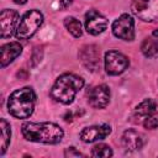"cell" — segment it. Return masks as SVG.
<instances>
[{"label": "cell", "instance_id": "obj_10", "mask_svg": "<svg viewBox=\"0 0 158 158\" xmlns=\"http://www.w3.org/2000/svg\"><path fill=\"white\" fill-rule=\"evenodd\" d=\"M20 15L16 10L5 9L0 14V36L1 38H9L12 36Z\"/></svg>", "mask_w": 158, "mask_h": 158}, {"label": "cell", "instance_id": "obj_21", "mask_svg": "<svg viewBox=\"0 0 158 158\" xmlns=\"http://www.w3.org/2000/svg\"><path fill=\"white\" fill-rule=\"evenodd\" d=\"M64 156L65 157H83V154L79 152V151H77L74 147H68V148H65V151H64Z\"/></svg>", "mask_w": 158, "mask_h": 158}, {"label": "cell", "instance_id": "obj_2", "mask_svg": "<svg viewBox=\"0 0 158 158\" xmlns=\"http://www.w3.org/2000/svg\"><path fill=\"white\" fill-rule=\"evenodd\" d=\"M36 104V94L32 88L25 86L12 91L7 100V111L15 118H28Z\"/></svg>", "mask_w": 158, "mask_h": 158}, {"label": "cell", "instance_id": "obj_9", "mask_svg": "<svg viewBox=\"0 0 158 158\" xmlns=\"http://www.w3.org/2000/svg\"><path fill=\"white\" fill-rule=\"evenodd\" d=\"M84 23H85V30L88 33H90L93 36H98L107 28L109 21L99 11L91 9L85 14V22Z\"/></svg>", "mask_w": 158, "mask_h": 158}, {"label": "cell", "instance_id": "obj_23", "mask_svg": "<svg viewBox=\"0 0 158 158\" xmlns=\"http://www.w3.org/2000/svg\"><path fill=\"white\" fill-rule=\"evenodd\" d=\"M58 2H59L60 9H67L69 5H72L73 0H58Z\"/></svg>", "mask_w": 158, "mask_h": 158}, {"label": "cell", "instance_id": "obj_6", "mask_svg": "<svg viewBox=\"0 0 158 158\" xmlns=\"http://www.w3.org/2000/svg\"><path fill=\"white\" fill-rule=\"evenodd\" d=\"M112 33L123 41L135 40V20L128 14H122L112 23Z\"/></svg>", "mask_w": 158, "mask_h": 158}, {"label": "cell", "instance_id": "obj_16", "mask_svg": "<svg viewBox=\"0 0 158 158\" xmlns=\"http://www.w3.org/2000/svg\"><path fill=\"white\" fill-rule=\"evenodd\" d=\"M0 128H1V138H0V144H1V147H0V154L2 156V154L6 152V149H7L9 144H10V139H11V126H10V123H9L5 118H1V120H0Z\"/></svg>", "mask_w": 158, "mask_h": 158}, {"label": "cell", "instance_id": "obj_13", "mask_svg": "<svg viewBox=\"0 0 158 158\" xmlns=\"http://www.w3.org/2000/svg\"><path fill=\"white\" fill-rule=\"evenodd\" d=\"M144 143H146L144 136L136 130L128 128L122 135V144H123L125 149H127L130 152L141 149L144 146Z\"/></svg>", "mask_w": 158, "mask_h": 158}, {"label": "cell", "instance_id": "obj_3", "mask_svg": "<svg viewBox=\"0 0 158 158\" xmlns=\"http://www.w3.org/2000/svg\"><path fill=\"white\" fill-rule=\"evenodd\" d=\"M84 86V79L73 73H64L58 77L51 89V98L62 104H72L77 93Z\"/></svg>", "mask_w": 158, "mask_h": 158}, {"label": "cell", "instance_id": "obj_5", "mask_svg": "<svg viewBox=\"0 0 158 158\" xmlns=\"http://www.w3.org/2000/svg\"><path fill=\"white\" fill-rule=\"evenodd\" d=\"M131 10L142 21L158 22V0H133Z\"/></svg>", "mask_w": 158, "mask_h": 158}, {"label": "cell", "instance_id": "obj_20", "mask_svg": "<svg viewBox=\"0 0 158 158\" xmlns=\"http://www.w3.org/2000/svg\"><path fill=\"white\" fill-rule=\"evenodd\" d=\"M143 126H144L147 130H154V128L158 127V118L154 117V116H148V117L144 118Z\"/></svg>", "mask_w": 158, "mask_h": 158}, {"label": "cell", "instance_id": "obj_17", "mask_svg": "<svg viewBox=\"0 0 158 158\" xmlns=\"http://www.w3.org/2000/svg\"><path fill=\"white\" fill-rule=\"evenodd\" d=\"M141 51L147 58H157L158 57V41L154 38H146L141 44Z\"/></svg>", "mask_w": 158, "mask_h": 158}, {"label": "cell", "instance_id": "obj_22", "mask_svg": "<svg viewBox=\"0 0 158 158\" xmlns=\"http://www.w3.org/2000/svg\"><path fill=\"white\" fill-rule=\"evenodd\" d=\"M38 53V48H36L35 51H33V54H32V67H35L40 60H41V57H42V52L40 53V54H37Z\"/></svg>", "mask_w": 158, "mask_h": 158}, {"label": "cell", "instance_id": "obj_8", "mask_svg": "<svg viewBox=\"0 0 158 158\" xmlns=\"http://www.w3.org/2000/svg\"><path fill=\"white\" fill-rule=\"evenodd\" d=\"M79 59L83 65L90 70L96 72L100 69V49L95 44H85L79 51Z\"/></svg>", "mask_w": 158, "mask_h": 158}, {"label": "cell", "instance_id": "obj_1", "mask_svg": "<svg viewBox=\"0 0 158 158\" xmlns=\"http://www.w3.org/2000/svg\"><path fill=\"white\" fill-rule=\"evenodd\" d=\"M21 132L25 139L46 144H57L64 136L63 130L53 122H25Z\"/></svg>", "mask_w": 158, "mask_h": 158}, {"label": "cell", "instance_id": "obj_11", "mask_svg": "<svg viewBox=\"0 0 158 158\" xmlns=\"http://www.w3.org/2000/svg\"><path fill=\"white\" fill-rule=\"evenodd\" d=\"M88 102L94 109H105L110 102V89L105 84L94 86L88 94Z\"/></svg>", "mask_w": 158, "mask_h": 158}, {"label": "cell", "instance_id": "obj_25", "mask_svg": "<svg viewBox=\"0 0 158 158\" xmlns=\"http://www.w3.org/2000/svg\"><path fill=\"white\" fill-rule=\"evenodd\" d=\"M153 36H154V37H156V38H158V28H157V30H154V31H153Z\"/></svg>", "mask_w": 158, "mask_h": 158}, {"label": "cell", "instance_id": "obj_18", "mask_svg": "<svg viewBox=\"0 0 158 158\" xmlns=\"http://www.w3.org/2000/svg\"><path fill=\"white\" fill-rule=\"evenodd\" d=\"M64 26H65V28L69 31V33H70L73 37H75V38L80 37V36L83 35V30H81V23H80V21L77 20L75 17H73V16H69V17H65V19H64Z\"/></svg>", "mask_w": 158, "mask_h": 158}, {"label": "cell", "instance_id": "obj_12", "mask_svg": "<svg viewBox=\"0 0 158 158\" xmlns=\"http://www.w3.org/2000/svg\"><path fill=\"white\" fill-rule=\"evenodd\" d=\"M111 133V127L110 125H95V126H89L85 127L80 131V139L85 143H93L99 139H104Z\"/></svg>", "mask_w": 158, "mask_h": 158}, {"label": "cell", "instance_id": "obj_15", "mask_svg": "<svg viewBox=\"0 0 158 158\" xmlns=\"http://www.w3.org/2000/svg\"><path fill=\"white\" fill-rule=\"evenodd\" d=\"M157 112V102L153 99H144L141 104H138L135 109V117L146 118L148 116H153Z\"/></svg>", "mask_w": 158, "mask_h": 158}, {"label": "cell", "instance_id": "obj_14", "mask_svg": "<svg viewBox=\"0 0 158 158\" xmlns=\"http://www.w3.org/2000/svg\"><path fill=\"white\" fill-rule=\"evenodd\" d=\"M22 52V46L19 42H10L1 46V68L9 65L14 59H16Z\"/></svg>", "mask_w": 158, "mask_h": 158}, {"label": "cell", "instance_id": "obj_24", "mask_svg": "<svg viewBox=\"0 0 158 158\" xmlns=\"http://www.w3.org/2000/svg\"><path fill=\"white\" fill-rule=\"evenodd\" d=\"M15 4H19V5H23V4H26L27 2V0H12Z\"/></svg>", "mask_w": 158, "mask_h": 158}, {"label": "cell", "instance_id": "obj_19", "mask_svg": "<svg viewBox=\"0 0 158 158\" xmlns=\"http://www.w3.org/2000/svg\"><path fill=\"white\" fill-rule=\"evenodd\" d=\"M91 156L93 157H111L112 149L110 146L100 143V144H96L91 148Z\"/></svg>", "mask_w": 158, "mask_h": 158}, {"label": "cell", "instance_id": "obj_7", "mask_svg": "<svg viewBox=\"0 0 158 158\" xmlns=\"http://www.w3.org/2000/svg\"><path fill=\"white\" fill-rule=\"evenodd\" d=\"M104 63L105 70L110 75H118L123 73L130 64L128 58L118 51H107L104 56Z\"/></svg>", "mask_w": 158, "mask_h": 158}, {"label": "cell", "instance_id": "obj_4", "mask_svg": "<svg viewBox=\"0 0 158 158\" xmlns=\"http://www.w3.org/2000/svg\"><path fill=\"white\" fill-rule=\"evenodd\" d=\"M43 22V15L41 11L32 9L23 14L21 17V21L19 22V26L16 28V37L19 40H28L31 38L37 30L41 27Z\"/></svg>", "mask_w": 158, "mask_h": 158}]
</instances>
